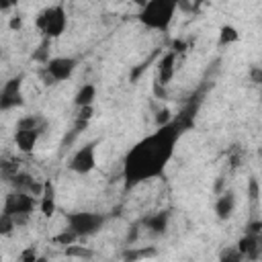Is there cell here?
<instances>
[{
  "label": "cell",
  "instance_id": "29",
  "mask_svg": "<svg viewBox=\"0 0 262 262\" xmlns=\"http://www.w3.org/2000/svg\"><path fill=\"white\" fill-rule=\"evenodd\" d=\"M18 2H20V0H0V10H2V12H8V10L14 8Z\"/></svg>",
  "mask_w": 262,
  "mask_h": 262
},
{
  "label": "cell",
  "instance_id": "31",
  "mask_svg": "<svg viewBox=\"0 0 262 262\" xmlns=\"http://www.w3.org/2000/svg\"><path fill=\"white\" fill-rule=\"evenodd\" d=\"M133 2H135V4H137V6H139V8H141V6H143V4H145V2H147V0H133Z\"/></svg>",
  "mask_w": 262,
  "mask_h": 262
},
{
  "label": "cell",
  "instance_id": "8",
  "mask_svg": "<svg viewBox=\"0 0 262 262\" xmlns=\"http://www.w3.org/2000/svg\"><path fill=\"white\" fill-rule=\"evenodd\" d=\"M96 145H98V141L96 139H92V141H88V143H84L82 147H78L74 154H72V158H70V162H68V168L72 170V172H76V174H90L94 168H96Z\"/></svg>",
  "mask_w": 262,
  "mask_h": 262
},
{
  "label": "cell",
  "instance_id": "26",
  "mask_svg": "<svg viewBox=\"0 0 262 262\" xmlns=\"http://www.w3.org/2000/svg\"><path fill=\"white\" fill-rule=\"evenodd\" d=\"M174 117H172V113L168 111V108H162V111H158V115H156V125L160 127V125H166V123H170Z\"/></svg>",
  "mask_w": 262,
  "mask_h": 262
},
{
  "label": "cell",
  "instance_id": "13",
  "mask_svg": "<svg viewBox=\"0 0 262 262\" xmlns=\"http://www.w3.org/2000/svg\"><path fill=\"white\" fill-rule=\"evenodd\" d=\"M168 223H170V211H156L151 215H145L139 221V225L151 235H164L168 229Z\"/></svg>",
  "mask_w": 262,
  "mask_h": 262
},
{
  "label": "cell",
  "instance_id": "1",
  "mask_svg": "<svg viewBox=\"0 0 262 262\" xmlns=\"http://www.w3.org/2000/svg\"><path fill=\"white\" fill-rule=\"evenodd\" d=\"M201 104V96H194L190 102L182 106L178 115L166 125L156 127L154 133L141 137L123 158V180L125 188H133L141 182L162 178L166 166L170 164L178 139L194 127L196 111Z\"/></svg>",
  "mask_w": 262,
  "mask_h": 262
},
{
  "label": "cell",
  "instance_id": "2",
  "mask_svg": "<svg viewBox=\"0 0 262 262\" xmlns=\"http://www.w3.org/2000/svg\"><path fill=\"white\" fill-rule=\"evenodd\" d=\"M180 2L182 0H147L137 12V20L149 31H168Z\"/></svg>",
  "mask_w": 262,
  "mask_h": 262
},
{
  "label": "cell",
  "instance_id": "28",
  "mask_svg": "<svg viewBox=\"0 0 262 262\" xmlns=\"http://www.w3.org/2000/svg\"><path fill=\"white\" fill-rule=\"evenodd\" d=\"M250 80L254 84H262V68L260 66H252L250 68Z\"/></svg>",
  "mask_w": 262,
  "mask_h": 262
},
{
  "label": "cell",
  "instance_id": "19",
  "mask_svg": "<svg viewBox=\"0 0 262 262\" xmlns=\"http://www.w3.org/2000/svg\"><path fill=\"white\" fill-rule=\"evenodd\" d=\"M78 239H80V237H78L72 229H68V227H66V229H61L57 235H53V237H51V242H53V244H59V246H72V244H76Z\"/></svg>",
  "mask_w": 262,
  "mask_h": 262
},
{
  "label": "cell",
  "instance_id": "18",
  "mask_svg": "<svg viewBox=\"0 0 262 262\" xmlns=\"http://www.w3.org/2000/svg\"><path fill=\"white\" fill-rule=\"evenodd\" d=\"M49 45H51V39H41V43H39V47L33 51V61H37V63H41V66H45L51 57H49Z\"/></svg>",
  "mask_w": 262,
  "mask_h": 262
},
{
  "label": "cell",
  "instance_id": "27",
  "mask_svg": "<svg viewBox=\"0 0 262 262\" xmlns=\"http://www.w3.org/2000/svg\"><path fill=\"white\" fill-rule=\"evenodd\" d=\"M246 233L262 235V221H250V223L246 225Z\"/></svg>",
  "mask_w": 262,
  "mask_h": 262
},
{
  "label": "cell",
  "instance_id": "25",
  "mask_svg": "<svg viewBox=\"0 0 262 262\" xmlns=\"http://www.w3.org/2000/svg\"><path fill=\"white\" fill-rule=\"evenodd\" d=\"M248 194H250V201H252V203L258 201V196H260V186H258V180H256V178H250V182H248Z\"/></svg>",
  "mask_w": 262,
  "mask_h": 262
},
{
  "label": "cell",
  "instance_id": "15",
  "mask_svg": "<svg viewBox=\"0 0 262 262\" xmlns=\"http://www.w3.org/2000/svg\"><path fill=\"white\" fill-rule=\"evenodd\" d=\"M39 209L45 217H51L55 213V186H53L51 180H45L43 192L39 196Z\"/></svg>",
  "mask_w": 262,
  "mask_h": 262
},
{
  "label": "cell",
  "instance_id": "21",
  "mask_svg": "<svg viewBox=\"0 0 262 262\" xmlns=\"http://www.w3.org/2000/svg\"><path fill=\"white\" fill-rule=\"evenodd\" d=\"M219 258H221L223 262H239V260H244V256H242V252L237 250V246L225 248V250L219 254Z\"/></svg>",
  "mask_w": 262,
  "mask_h": 262
},
{
  "label": "cell",
  "instance_id": "30",
  "mask_svg": "<svg viewBox=\"0 0 262 262\" xmlns=\"http://www.w3.org/2000/svg\"><path fill=\"white\" fill-rule=\"evenodd\" d=\"M8 27H10L12 31H14V29H20V27H23V18H20L18 14H14V16L10 18V23H8Z\"/></svg>",
  "mask_w": 262,
  "mask_h": 262
},
{
  "label": "cell",
  "instance_id": "6",
  "mask_svg": "<svg viewBox=\"0 0 262 262\" xmlns=\"http://www.w3.org/2000/svg\"><path fill=\"white\" fill-rule=\"evenodd\" d=\"M39 207V196L25 192V190H12L6 194L4 205H2V213L12 215L16 225H23L29 221L31 213Z\"/></svg>",
  "mask_w": 262,
  "mask_h": 262
},
{
  "label": "cell",
  "instance_id": "17",
  "mask_svg": "<svg viewBox=\"0 0 262 262\" xmlns=\"http://www.w3.org/2000/svg\"><path fill=\"white\" fill-rule=\"evenodd\" d=\"M239 41V31L233 27V25H223L219 29V47H225V45H231V43H237Z\"/></svg>",
  "mask_w": 262,
  "mask_h": 262
},
{
  "label": "cell",
  "instance_id": "23",
  "mask_svg": "<svg viewBox=\"0 0 262 262\" xmlns=\"http://www.w3.org/2000/svg\"><path fill=\"white\" fill-rule=\"evenodd\" d=\"M156 254H158V252H156L154 248H143V250H129V252H125L123 256L135 260V258H145V256H156Z\"/></svg>",
  "mask_w": 262,
  "mask_h": 262
},
{
  "label": "cell",
  "instance_id": "14",
  "mask_svg": "<svg viewBox=\"0 0 262 262\" xmlns=\"http://www.w3.org/2000/svg\"><path fill=\"white\" fill-rule=\"evenodd\" d=\"M235 246H237V250L242 252V256L246 260H256L262 254V237L260 235H254V233H244L237 239Z\"/></svg>",
  "mask_w": 262,
  "mask_h": 262
},
{
  "label": "cell",
  "instance_id": "5",
  "mask_svg": "<svg viewBox=\"0 0 262 262\" xmlns=\"http://www.w3.org/2000/svg\"><path fill=\"white\" fill-rule=\"evenodd\" d=\"M63 219H66V227L72 229L80 239L98 233L106 223V215L94 211H72L66 213Z\"/></svg>",
  "mask_w": 262,
  "mask_h": 262
},
{
  "label": "cell",
  "instance_id": "20",
  "mask_svg": "<svg viewBox=\"0 0 262 262\" xmlns=\"http://www.w3.org/2000/svg\"><path fill=\"white\" fill-rule=\"evenodd\" d=\"M16 227L18 225H16V221H14L12 215H6V213L0 215V235H10L12 229H16Z\"/></svg>",
  "mask_w": 262,
  "mask_h": 262
},
{
  "label": "cell",
  "instance_id": "22",
  "mask_svg": "<svg viewBox=\"0 0 262 262\" xmlns=\"http://www.w3.org/2000/svg\"><path fill=\"white\" fill-rule=\"evenodd\" d=\"M66 256H76V258H92L94 252L88 248H80V246H66Z\"/></svg>",
  "mask_w": 262,
  "mask_h": 262
},
{
  "label": "cell",
  "instance_id": "11",
  "mask_svg": "<svg viewBox=\"0 0 262 262\" xmlns=\"http://www.w3.org/2000/svg\"><path fill=\"white\" fill-rule=\"evenodd\" d=\"M237 207V199H235V192L233 190H221L215 199V205H213V211H215V217L219 221H227L231 219L233 211Z\"/></svg>",
  "mask_w": 262,
  "mask_h": 262
},
{
  "label": "cell",
  "instance_id": "12",
  "mask_svg": "<svg viewBox=\"0 0 262 262\" xmlns=\"http://www.w3.org/2000/svg\"><path fill=\"white\" fill-rule=\"evenodd\" d=\"M176 59H178V53H176L174 49L166 51V53L158 59V63H156V68H158V76H156V80H158L160 84L168 86V84L172 82L174 72H176Z\"/></svg>",
  "mask_w": 262,
  "mask_h": 262
},
{
  "label": "cell",
  "instance_id": "7",
  "mask_svg": "<svg viewBox=\"0 0 262 262\" xmlns=\"http://www.w3.org/2000/svg\"><path fill=\"white\" fill-rule=\"evenodd\" d=\"M78 57H70V55H59V57H51L43 68H41V78L43 84L53 86L57 82H66L74 76L76 68H78Z\"/></svg>",
  "mask_w": 262,
  "mask_h": 262
},
{
  "label": "cell",
  "instance_id": "9",
  "mask_svg": "<svg viewBox=\"0 0 262 262\" xmlns=\"http://www.w3.org/2000/svg\"><path fill=\"white\" fill-rule=\"evenodd\" d=\"M23 80H25V76L18 74V76H12L10 80H6L2 84V90H0V111L6 113L10 108H16V106H23L25 104Z\"/></svg>",
  "mask_w": 262,
  "mask_h": 262
},
{
  "label": "cell",
  "instance_id": "4",
  "mask_svg": "<svg viewBox=\"0 0 262 262\" xmlns=\"http://www.w3.org/2000/svg\"><path fill=\"white\" fill-rule=\"evenodd\" d=\"M35 27L37 31L41 33V37L45 39H59L66 29H68V12H66V6L63 4H51V6H45L37 18H35Z\"/></svg>",
  "mask_w": 262,
  "mask_h": 262
},
{
  "label": "cell",
  "instance_id": "24",
  "mask_svg": "<svg viewBox=\"0 0 262 262\" xmlns=\"http://www.w3.org/2000/svg\"><path fill=\"white\" fill-rule=\"evenodd\" d=\"M23 262H35V260H39V256H37V248L35 246H29V248H25L23 252H20V256H18Z\"/></svg>",
  "mask_w": 262,
  "mask_h": 262
},
{
  "label": "cell",
  "instance_id": "3",
  "mask_svg": "<svg viewBox=\"0 0 262 262\" xmlns=\"http://www.w3.org/2000/svg\"><path fill=\"white\" fill-rule=\"evenodd\" d=\"M47 119L43 115L20 117L14 125V145L20 154H33L41 135L47 131Z\"/></svg>",
  "mask_w": 262,
  "mask_h": 262
},
{
  "label": "cell",
  "instance_id": "10",
  "mask_svg": "<svg viewBox=\"0 0 262 262\" xmlns=\"http://www.w3.org/2000/svg\"><path fill=\"white\" fill-rule=\"evenodd\" d=\"M6 182H8L14 190H25V192H31V194H35V196H41L43 186H45V180L39 182L37 178H33L29 172H23V170H18V172L12 174L10 178H6Z\"/></svg>",
  "mask_w": 262,
  "mask_h": 262
},
{
  "label": "cell",
  "instance_id": "32",
  "mask_svg": "<svg viewBox=\"0 0 262 262\" xmlns=\"http://www.w3.org/2000/svg\"><path fill=\"white\" fill-rule=\"evenodd\" d=\"M260 237H262V235H260Z\"/></svg>",
  "mask_w": 262,
  "mask_h": 262
},
{
  "label": "cell",
  "instance_id": "16",
  "mask_svg": "<svg viewBox=\"0 0 262 262\" xmlns=\"http://www.w3.org/2000/svg\"><path fill=\"white\" fill-rule=\"evenodd\" d=\"M94 98H96V86H94V84H84V86L76 92L74 104H76L78 108H82V106H92V104H94Z\"/></svg>",
  "mask_w": 262,
  "mask_h": 262
}]
</instances>
